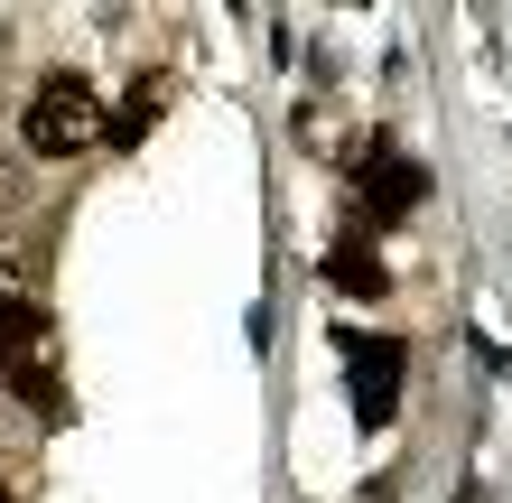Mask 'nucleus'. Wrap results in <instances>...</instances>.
<instances>
[{
    "label": "nucleus",
    "mask_w": 512,
    "mask_h": 503,
    "mask_svg": "<svg viewBox=\"0 0 512 503\" xmlns=\"http://www.w3.org/2000/svg\"><path fill=\"white\" fill-rule=\"evenodd\" d=\"M0 503H10V485H0Z\"/></svg>",
    "instance_id": "7"
},
{
    "label": "nucleus",
    "mask_w": 512,
    "mask_h": 503,
    "mask_svg": "<svg viewBox=\"0 0 512 503\" xmlns=\"http://www.w3.org/2000/svg\"><path fill=\"white\" fill-rule=\"evenodd\" d=\"M47 364V308L38 299H0V373Z\"/></svg>",
    "instance_id": "5"
},
{
    "label": "nucleus",
    "mask_w": 512,
    "mask_h": 503,
    "mask_svg": "<svg viewBox=\"0 0 512 503\" xmlns=\"http://www.w3.org/2000/svg\"><path fill=\"white\" fill-rule=\"evenodd\" d=\"M326 280H336V299H382L391 289L382 252L364 243V233H336V243H326Z\"/></svg>",
    "instance_id": "4"
},
{
    "label": "nucleus",
    "mask_w": 512,
    "mask_h": 503,
    "mask_svg": "<svg viewBox=\"0 0 512 503\" xmlns=\"http://www.w3.org/2000/svg\"><path fill=\"white\" fill-rule=\"evenodd\" d=\"M419 196H429V168L391 159L382 140H373V159H364V224H401V215H410Z\"/></svg>",
    "instance_id": "3"
},
{
    "label": "nucleus",
    "mask_w": 512,
    "mask_h": 503,
    "mask_svg": "<svg viewBox=\"0 0 512 503\" xmlns=\"http://www.w3.org/2000/svg\"><path fill=\"white\" fill-rule=\"evenodd\" d=\"M149 122H159V84H131V94H122V112H112V122H103V150H140V140H149Z\"/></svg>",
    "instance_id": "6"
},
{
    "label": "nucleus",
    "mask_w": 512,
    "mask_h": 503,
    "mask_svg": "<svg viewBox=\"0 0 512 503\" xmlns=\"http://www.w3.org/2000/svg\"><path fill=\"white\" fill-rule=\"evenodd\" d=\"M19 140H28L38 159H75V150H94V140H103V103H94V84H84L75 66H56L38 94H28Z\"/></svg>",
    "instance_id": "1"
},
{
    "label": "nucleus",
    "mask_w": 512,
    "mask_h": 503,
    "mask_svg": "<svg viewBox=\"0 0 512 503\" xmlns=\"http://www.w3.org/2000/svg\"><path fill=\"white\" fill-rule=\"evenodd\" d=\"M345 364H354V410H364V420H391V410H401V364L410 354L391 336H345Z\"/></svg>",
    "instance_id": "2"
}]
</instances>
